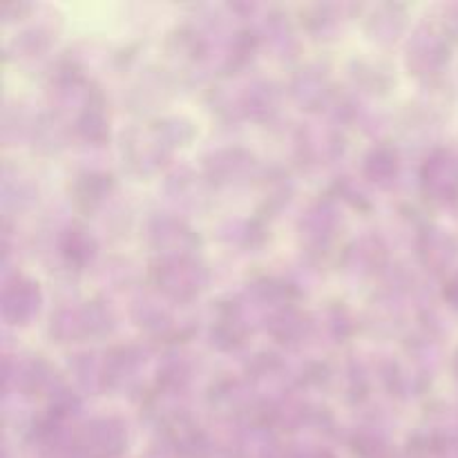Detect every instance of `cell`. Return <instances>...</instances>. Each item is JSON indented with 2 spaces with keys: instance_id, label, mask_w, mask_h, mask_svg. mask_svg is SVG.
I'll list each match as a JSON object with an SVG mask.
<instances>
[]
</instances>
